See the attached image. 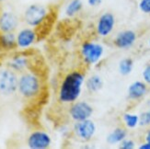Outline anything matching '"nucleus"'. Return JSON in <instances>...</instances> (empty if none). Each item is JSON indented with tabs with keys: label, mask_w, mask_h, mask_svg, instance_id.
<instances>
[{
	"label": "nucleus",
	"mask_w": 150,
	"mask_h": 149,
	"mask_svg": "<svg viewBox=\"0 0 150 149\" xmlns=\"http://www.w3.org/2000/svg\"><path fill=\"white\" fill-rule=\"evenodd\" d=\"M85 76L79 71H74L66 76L59 89V100L63 103H74L79 98Z\"/></svg>",
	"instance_id": "f257e3e1"
},
{
	"label": "nucleus",
	"mask_w": 150,
	"mask_h": 149,
	"mask_svg": "<svg viewBox=\"0 0 150 149\" xmlns=\"http://www.w3.org/2000/svg\"><path fill=\"white\" fill-rule=\"evenodd\" d=\"M40 78L34 73H24L18 77V90L26 99H34L41 92Z\"/></svg>",
	"instance_id": "f03ea898"
},
{
	"label": "nucleus",
	"mask_w": 150,
	"mask_h": 149,
	"mask_svg": "<svg viewBox=\"0 0 150 149\" xmlns=\"http://www.w3.org/2000/svg\"><path fill=\"white\" fill-rule=\"evenodd\" d=\"M50 16L48 8L40 4L30 5L24 12V21L30 27L38 28Z\"/></svg>",
	"instance_id": "7ed1b4c3"
},
{
	"label": "nucleus",
	"mask_w": 150,
	"mask_h": 149,
	"mask_svg": "<svg viewBox=\"0 0 150 149\" xmlns=\"http://www.w3.org/2000/svg\"><path fill=\"white\" fill-rule=\"evenodd\" d=\"M18 78L10 68L0 69V94L9 96L14 94L18 90Z\"/></svg>",
	"instance_id": "20e7f679"
},
{
	"label": "nucleus",
	"mask_w": 150,
	"mask_h": 149,
	"mask_svg": "<svg viewBox=\"0 0 150 149\" xmlns=\"http://www.w3.org/2000/svg\"><path fill=\"white\" fill-rule=\"evenodd\" d=\"M102 45L96 42H84L81 48V54L88 64H95L100 61L103 54Z\"/></svg>",
	"instance_id": "39448f33"
},
{
	"label": "nucleus",
	"mask_w": 150,
	"mask_h": 149,
	"mask_svg": "<svg viewBox=\"0 0 150 149\" xmlns=\"http://www.w3.org/2000/svg\"><path fill=\"white\" fill-rule=\"evenodd\" d=\"M93 113V108L88 102L77 101L74 102L69 109V114L75 121H81L89 119Z\"/></svg>",
	"instance_id": "423d86ee"
},
{
	"label": "nucleus",
	"mask_w": 150,
	"mask_h": 149,
	"mask_svg": "<svg viewBox=\"0 0 150 149\" xmlns=\"http://www.w3.org/2000/svg\"><path fill=\"white\" fill-rule=\"evenodd\" d=\"M52 144L50 135L42 131L32 132L28 138V146L30 149H46Z\"/></svg>",
	"instance_id": "0eeeda50"
},
{
	"label": "nucleus",
	"mask_w": 150,
	"mask_h": 149,
	"mask_svg": "<svg viewBox=\"0 0 150 149\" xmlns=\"http://www.w3.org/2000/svg\"><path fill=\"white\" fill-rule=\"evenodd\" d=\"M74 131L80 139L84 141H88L94 136L96 133V125L89 119L76 121L74 126Z\"/></svg>",
	"instance_id": "6e6552de"
},
{
	"label": "nucleus",
	"mask_w": 150,
	"mask_h": 149,
	"mask_svg": "<svg viewBox=\"0 0 150 149\" xmlns=\"http://www.w3.org/2000/svg\"><path fill=\"white\" fill-rule=\"evenodd\" d=\"M115 24V18L110 12H106L99 18L97 22V32L101 37L108 36L112 31Z\"/></svg>",
	"instance_id": "1a4fd4ad"
},
{
	"label": "nucleus",
	"mask_w": 150,
	"mask_h": 149,
	"mask_svg": "<svg viewBox=\"0 0 150 149\" xmlns=\"http://www.w3.org/2000/svg\"><path fill=\"white\" fill-rule=\"evenodd\" d=\"M37 32L36 30L25 28L19 30L17 35V45L18 48L21 49H27L30 47L37 40Z\"/></svg>",
	"instance_id": "9d476101"
},
{
	"label": "nucleus",
	"mask_w": 150,
	"mask_h": 149,
	"mask_svg": "<svg viewBox=\"0 0 150 149\" xmlns=\"http://www.w3.org/2000/svg\"><path fill=\"white\" fill-rule=\"evenodd\" d=\"M18 17L11 11H3L0 14V31L13 32L18 27Z\"/></svg>",
	"instance_id": "9b49d317"
},
{
	"label": "nucleus",
	"mask_w": 150,
	"mask_h": 149,
	"mask_svg": "<svg viewBox=\"0 0 150 149\" xmlns=\"http://www.w3.org/2000/svg\"><path fill=\"white\" fill-rule=\"evenodd\" d=\"M136 39V35L134 31L132 30H125L122 31L116 36L114 43L118 48L126 49L131 47L134 43Z\"/></svg>",
	"instance_id": "f8f14e48"
},
{
	"label": "nucleus",
	"mask_w": 150,
	"mask_h": 149,
	"mask_svg": "<svg viewBox=\"0 0 150 149\" xmlns=\"http://www.w3.org/2000/svg\"><path fill=\"white\" fill-rule=\"evenodd\" d=\"M8 66L10 69L15 71V72H22L24 69H26L30 66V61L26 55L18 54L11 58Z\"/></svg>",
	"instance_id": "ddd939ff"
},
{
	"label": "nucleus",
	"mask_w": 150,
	"mask_h": 149,
	"mask_svg": "<svg viewBox=\"0 0 150 149\" xmlns=\"http://www.w3.org/2000/svg\"><path fill=\"white\" fill-rule=\"evenodd\" d=\"M18 47L17 36L13 32H1L0 33V49L11 51Z\"/></svg>",
	"instance_id": "4468645a"
},
{
	"label": "nucleus",
	"mask_w": 150,
	"mask_h": 149,
	"mask_svg": "<svg viewBox=\"0 0 150 149\" xmlns=\"http://www.w3.org/2000/svg\"><path fill=\"white\" fill-rule=\"evenodd\" d=\"M147 91V88L145 83L136 81L133 83L128 88V95L130 99L137 100L142 98Z\"/></svg>",
	"instance_id": "2eb2a0df"
},
{
	"label": "nucleus",
	"mask_w": 150,
	"mask_h": 149,
	"mask_svg": "<svg viewBox=\"0 0 150 149\" xmlns=\"http://www.w3.org/2000/svg\"><path fill=\"white\" fill-rule=\"evenodd\" d=\"M83 8V3L81 0H70L67 3L64 13L69 18H73L78 14Z\"/></svg>",
	"instance_id": "dca6fc26"
},
{
	"label": "nucleus",
	"mask_w": 150,
	"mask_h": 149,
	"mask_svg": "<svg viewBox=\"0 0 150 149\" xmlns=\"http://www.w3.org/2000/svg\"><path fill=\"white\" fill-rule=\"evenodd\" d=\"M102 85H103V82H102L101 77L97 75L91 76L86 81L87 88L90 92H98L102 88Z\"/></svg>",
	"instance_id": "f3484780"
},
{
	"label": "nucleus",
	"mask_w": 150,
	"mask_h": 149,
	"mask_svg": "<svg viewBox=\"0 0 150 149\" xmlns=\"http://www.w3.org/2000/svg\"><path fill=\"white\" fill-rule=\"evenodd\" d=\"M126 137V132L122 128H117L114 131L110 133L108 137H107V142L110 145H114L117 143H121Z\"/></svg>",
	"instance_id": "a211bd4d"
},
{
	"label": "nucleus",
	"mask_w": 150,
	"mask_h": 149,
	"mask_svg": "<svg viewBox=\"0 0 150 149\" xmlns=\"http://www.w3.org/2000/svg\"><path fill=\"white\" fill-rule=\"evenodd\" d=\"M133 69V61L129 58H126V59H123L120 62L119 64V70L120 73L123 76L129 75L132 72Z\"/></svg>",
	"instance_id": "6ab92c4d"
},
{
	"label": "nucleus",
	"mask_w": 150,
	"mask_h": 149,
	"mask_svg": "<svg viewBox=\"0 0 150 149\" xmlns=\"http://www.w3.org/2000/svg\"><path fill=\"white\" fill-rule=\"evenodd\" d=\"M123 120L125 121V124L129 128H134L139 124V117L134 114H129L126 113L123 115Z\"/></svg>",
	"instance_id": "aec40b11"
},
{
	"label": "nucleus",
	"mask_w": 150,
	"mask_h": 149,
	"mask_svg": "<svg viewBox=\"0 0 150 149\" xmlns=\"http://www.w3.org/2000/svg\"><path fill=\"white\" fill-rule=\"evenodd\" d=\"M138 6L143 13L150 14V0H140Z\"/></svg>",
	"instance_id": "412c9836"
},
{
	"label": "nucleus",
	"mask_w": 150,
	"mask_h": 149,
	"mask_svg": "<svg viewBox=\"0 0 150 149\" xmlns=\"http://www.w3.org/2000/svg\"><path fill=\"white\" fill-rule=\"evenodd\" d=\"M139 124L140 125H143V126L150 124V112H149L142 113V115L139 118Z\"/></svg>",
	"instance_id": "4be33fe9"
},
{
	"label": "nucleus",
	"mask_w": 150,
	"mask_h": 149,
	"mask_svg": "<svg viewBox=\"0 0 150 149\" xmlns=\"http://www.w3.org/2000/svg\"><path fill=\"white\" fill-rule=\"evenodd\" d=\"M120 147L122 149H132L134 147V143L131 140H123V141H122V144H121Z\"/></svg>",
	"instance_id": "5701e85b"
},
{
	"label": "nucleus",
	"mask_w": 150,
	"mask_h": 149,
	"mask_svg": "<svg viewBox=\"0 0 150 149\" xmlns=\"http://www.w3.org/2000/svg\"><path fill=\"white\" fill-rule=\"evenodd\" d=\"M143 77H144V79L146 83L150 84V66H147L144 72H143Z\"/></svg>",
	"instance_id": "b1692460"
},
{
	"label": "nucleus",
	"mask_w": 150,
	"mask_h": 149,
	"mask_svg": "<svg viewBox=\"0 0 150 149\" xmlns=\"http://www.w3.org/2000/svg\"><path fill=\"white\" fill-rule=\"evenodd\" d=\"M103 0H88V4L90 6H99Z\"/></svg>",
	"instance_id": "393cba45"
},
{
	"label": "nucleus",
	"mask_w": 150,
	"mask_h": 149,
	"mask_svg": "<svg viewBox=\"0 0 150 149\" xmlns=\"http://www.w3.org/2000/svg\"><path fill=\"white\" fill-rule=\"evenodd\" d=\"M139 148H141V149H150V143H148V142H146V144L142 145Z\"/></svg>",
	"instance_id": "a878e982"
},
{
	"label": "nucleus",
	"mask_w": 150,
	"mask_h": 149,
	"mask_svg": "<svg viewBox=\"0 0 150 149\" xmlns=\"http://www.w3.org/2000/svg\"><path fill=\"white\" fill-rule=\"evenodd\" d=\"M146 142H148V143H150V130H149V132L147 133V134H146Z\"/></svg>",
	"instance_id": "bb28decb"
},
{
	"label": "nucleus",
	"mask_w": 150,
	"mask_h": 149,
	"mask_svg": "<svg viewBox=\"0 0 150 149\" xmlns=\"http://www.w3.org/2000/svg\"><path fill=\"white\" fill-rule=\"evenodd\" d=\"M3 1H5V0H0V2H3Z\"/></svg>",
	"instance_id": "cd10ccee"
},
{
	"label": "nucleus",
	"mask_w": 150,
	"mask_h": 149,
	"mask_svg": "<svg viewBox=\"0 0 150 149\" xmlns=\"http://www.w3.org/2000/svg\"><path fill=\"white\" fill-rule=\"evenodd\" d=\"M149 45H150V40H149Z\"/></svg>",
	"instance_id": "c85d7f7f"
},
{
	"label": "nucleus",
	"mask_w": 150,
	"mask_h": 149,
	"mask_svg": "<svg viewBox=\"0 0 150 149\" xmlns=\"http://www.w3.org/2000/svg\"><path fill=\"white\" fill-rule=\"evenodd\" d=\"M148 112H150V111H148Z\"/></svg>",
	"instance_id": "c756f323"
}]
</instances>
